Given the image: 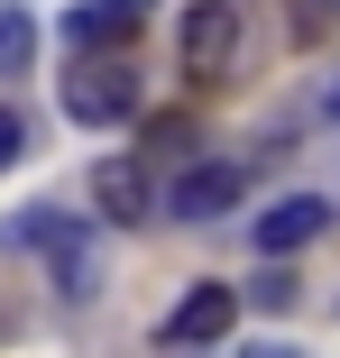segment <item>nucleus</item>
Here are the masks:
<instances>
[{
    "label": "nucleus",
    "instance_id": "nucleus-15",
    "mask_svg": "<svg viewBox=\"0 0 340 358\" xmlns=\"http://www.w3.org/2000/svg\"><path fill=\"white\" fill-rule=\"evenodd\" d=\"M166 358H202V349H166Z\"/></svg>",
    "mask_w": 340,
    "mask_h": 358
},
{
    "label": "nucleus",
    "instance_id": "nucleus-13",
    "mask_svg": "<svg viewBox=\"0 0 340 358\" xmlns=\"http://www.w3.org/2000/svg\"><path fill=\"white\" fill-rule=\"evenodd\" d=\"M111 10H129V19H139V10H148V0H111Z\"/></svg>",
    "mask_w": 340,
    "mask_h": 358
},
{
    "label": "nucleus",
    "instance_id": "nucleus-12",
    "mask_svg": "<svg viewBox=\"0 0 340 358\" xmlns=\"http://www.w3.org/2000/svg\"><path fill=\"white\" fill-rule=\"evenodd\" d=\"M248 358H295V349H285V340H257V349H248Z\"/></svg>",
    "mask_w": 340,
    "mask_h": 358
},
{
    "label": "nucleus",
    "instance_id": "nucleus-6",
    "mask_svg": "<svg viewBox=\"0 0 340 358\" xmlns=\"http://www.w3.org/2000/svg\"><path fill=\"white\" fill-rule=\"evenodd\" d=\"M322 230H331V202H322V193H295V202H276V211L257 221V257H295V248L322 239Z\"/></svg>",
    "mask_w": 340,
    "mask_h": 358
},
{
    "label": "nucleus",
    "instance_id": "nucleus-11",
    "mask_svg": "<svg viewBox=\"0 0 340 358\" xmlns=\"http://www.w3.org/2000/svg\"><path fill=\"white\" fill-rule=\"evenodd\" d=\"M19 157H28V120H19V110H0V175H10Z\"/></svg>",
    "mask_w": 340,
    "mask_h": 358
},
{
    "label": "nucleus",
    "instance_id": "nucleus-7",
    "mask_svg": "<svg viewBox=\"0 0 340 358\" xmlns=\"http://www.w3.org/2000/svg\"><path fill=\"white\" fill-rule=\"evenodd\" d=\"M92 202H101V221H148V211H157V193H148V166H129V157L92 166Z\"/></svg>",
    "mask_w": 340,
    "mask_h": 358
},
{
    "label": "nucleus",
    "instance_id": "nucleus-14",
    "mask_svg": "<svg viewBox=\"0 0 340 358\" xmlns=\"http://www.w3.org/2000/svg\"><path fill=\"white\" fill-rule=\"evenodd\" d=\"M331 120H340V83H331Z\"/></svg>",
    "mask_w": 340,
    "mask_h": 358
},
{
    "label": "nucleus",
    "instance_id": "nucleus-3",
    "mask_svg": "<svg viewBox=\"0 0 340 358\" xmlns=\"http://www.w3.org/2000/svg\"><path fill=\"white\" fill-rule=\"evenodd\" d=\"M175 46H184V74L193 83H221L239 64V10H230V0H193L184 28H175Z\"/></svg>",
    "mask_w": 340,
    "mask_h": 358
},
{
    "label": "nucleus",
    "instance_id": "nucleus-5",
    "mask_svg": "<svg viewBox=\"0 0 340 358\" xmlns=\"http://www.w3.org/2000/svg\"><path fill=\"white\" fill-rule=\"evenodd\" d=\"M239 193H248V175H239V166H184V175H175V193H166V211H184V221H221Z\"/></svg>",
    "mask_w": 340,
    "mask_h": 358
},
{
    "label": "nucleus",
    "instance_id": "nucleus-10",
    "mask_svg": "<svg viewBox=\"0 0 340 358\" xmlns=\"http://www.w3.org/2000/svg\"><path fill=\"white\" fill-rule=\"evenodd\" d=\"M28 64H37V28H28V10L0 0V74H28Z\"/></svg>",
    "mask_w": 340,
    "mask_h": 358
},
{
    "label": "nucleus",
    "instance_id": "nucleus-4",
    "mask_svg": "<svg viewBox=\"0 0 340 358\" xmlns=\"http://www.w3.org/2000/svg\"><path fill=\"white\" fill-rule=\"evenodd\" d=\"M230 322H239V294H230V285H193V294L166 313V331H157V340H166V349H212Z\"/></svg>",
    "mask_w": 340,
    "mask_h": 358
},
{
    "label": "nucleus",
    "instance_id": "nucleus-1",
    "mask_svg": "<svg viewBox=\"0 0 340 358\" xmlns=\"http://www.w3.org/2000/svg\"><path fill=\"white\" fill-rule=\"evenodd\" d=\"M64 120H83V129L139 120V64H129V46H101V55L64 64Z\"/></svg>",
    "mask_w": 340,
    "mask_h": 358
},
{
    "label": "nucleus",
    "instance_id": "nucleus-9",
    "mask_svg": "<svg viewBox=\"0 0 340 358\" xmlns=\"http://www.w3.org/2000/svg\"><path fill=\"white\" fill-rule=\"evenodd\" d=\"M148 148H157V157H193V148H202V120H193V110H148Z\"/></svg>",
    "mask_w": 340,
    "mask_h": 358
},
{
    "label": "nucleus",
    "instance_id": "nucleus-8",
    "mask_svg": "<svg viewBox=\"0 0 340 358\" xmlns=\"http://www.w3.org/2000/svg\"><path fill=\"white\" fill-rule=\"evenodd\" d=\"M64 46H74V55L129 46V10H111V0H92V10H74V19H64Z\"/></svg>",
    "mask_w": 340,
    "mask_h": 358
},
{
    "label": "nucleus",
    "instance_id": "nucleus-2",
    "mask_svg": "<svg viewBox=\"0 0 340 358\" xmlns=\"http://www.w3.org/2000/svg\"><path fill=\"white\" fill-rule=\"evenodd\" d=\"M0 239H10V248H28V257H55V285H64L74 303L101 285V275H92V239H83V221H64V211H19Z\"/></svg>",
    "mask_w": 340,
    "mask_h": 358
}]
</instances>
